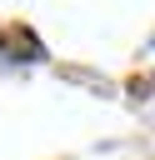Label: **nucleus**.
Segmentation results:
<instances>
[{
    "label": "nucleus",
    "instance_id": "obj_1",
    "mask_svg": "<svg viewBox=\"0 0 155 160\" xmlns=\"http://www.w3.org/2000/svg\"><path fill=\"white\" fill-rule=\"evenodd\" d=\"M0 55H10V60H45V45L25 25H0Z\"/></svg>",
    "mask_w": 155,
    "mask_h": 160
}]
</instances>
